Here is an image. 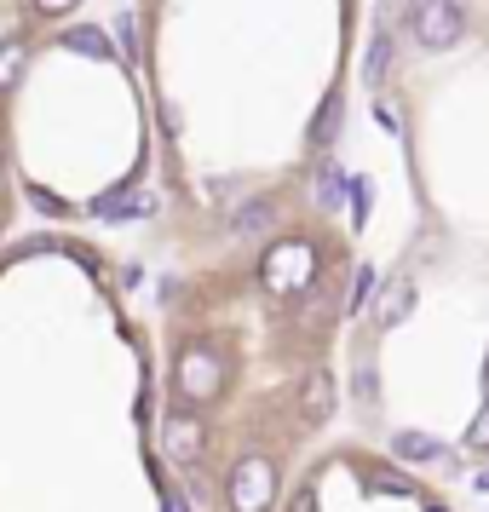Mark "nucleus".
Segmentation results:
<instances>
[{"label": "nucleus", "instance_id": "obj_1", "mask_svg": "<svg viewBox=\"0 0 489 512\" xmlns=\"http://www.w3.org/2000/svg\"><path fill=\"white\" fill-rule=\"evenodd\" d=\"M259 282L271 288V294H305L311 282H317V248L305 242V236H282V242H271L265 248V259H259Z\"/></svg>", "mask_w": 489, "mask_h": 512}, {"label": "nucleus", "instance_id": "obj_2", "mask_svg": "<svg viewBox=\"0 0 489 512\" xmlns=\"http://www.w3.org/2000/svg\"><path fill=\"white\" fill-rule=\"evenodd\" d=\"M173 386L185 403H213V397L225 392V357L208 346V340H190L179 351V369H173Z\"/></svg>", "mask_w": 489, "mask_h": 512}, {"label": "nucleus", "instance_id": "obj_3", "mask_svg": "<svg viewBox=\"0 0 489 512\" xmlns=\"http://www.w3.org/2000/svg\"><path fill=\"white\" fill-rule=\"evenodd\" d=\"M231 512H271L277 507V461L271 455H242L225 478Z\"/></svg>", "mask_w": 489, "mask_h": 512}, {"label": "nucleus", "instance_id": "obj_4", "mask_svg": "<svg viewBox=\"0 0 489 512\" xmlns=\"http://www.w3.org/2000/svg\"><path fill=\"white\" fill-rule=\"evenodd\" d=\"M409 35H415L426 52H449L466 35V12L455 0H415L409 12Z\"/></svg>", "mask_w": 489, "mask_h": 512}, {"label": "nucleus", "instance_id": "obj_5", "mask_svg": "<svg viewBox=\"0 0 489 512\" xmlns=\"http://www.w3.org/2000/svg\"><path fill=\"white\" fill-rule=\"evenodd\" d=\"M202 443H208V426H202L196 415H167L162 449L173 455V461H196V455H202Z\"/></svg>", "mask_w": 489, "mask_h": 512}, {"label": "nucleus", "instance_id": "obj_6", "mask_svg": "<svg viewBox=\"0 0 489 512\" xmlns=\"http://www.w3.org/2000/svg\"><path fill=\"white\" fill-rule=\"evenodd\" d=\"M392 455H397V461H409V466H438V461H443V466H455L449 455H443V443L432 438V432H415V426L392 438Z\"/></svg>", "mask_w": 489, "mask_h": 512}, {"label": "nucleus", "instance_id": "obj_7", "mask_svg": "<svg viewBox=\"0 0 489 512\" xmlns=\"http://www.w3.org/2000/svg\"><path fill=\"white\" fill-rule=\"evenodd\" d=\"M409 305H415V282H409V277L386 282V288H380V305H374V323H380V328H397L403 317H409Z\"/></svg>", "mask_w": 489, "mask_h": 512}, {"label": "nucleus", "instance_id": "obj_8", "mask_svg": "<svg viewBox=\"0 0 489 512\" xmlns=\"http://www.w3.org/2000/svg\"><path fill=\"white\" fill-rule=\"evenodd\" d=\"M64 52H81V58L110 64V58H116V41H110V29H98V24H75L70 35H64Z\"/></svg>", "mask_w": 489, "mask_h": 512}, {"label": "nucleus", "instance_id": "obj_9", "mask_svg": "<svg viewBox=\"0 0 489 512\" xmlns=\"http://www.w3.org/2000/svg\"><path fill=\"white\" fill-rule=\"evenodd\" d=\"M300 409H305V420H328V415H334V380H328V369H311V374H305Z\"/></svg>", "mask_w": 489, "mask_h": 512}, {"label": "nucleus", "instance_id": "obj_10", "mask_svg": "<svg viewBox=\"0 0 489 512\" xmlns=\"http://www.w3.org/2000/svg\"><path fill=\"white\" fill-rule=\"evenodd\" d=\"M346 196H351L346 167H340V162H323V167H317V208H328V213H334L340 202H346Z\"/></svg>", "mask_w": 489, "mask_h": 512}, {"label": "nucleus", "instance_id": "obj_11", "mask_svg": "<svg viewBox=\"0 0 489 512\" xmlns=\"http://www.w3.org/2000/svg\"><path fill=\"white\" fill-rule=\"evenodd\" d=\"M340 116H346V104H340V93H328L317 121H311V144H317V150H328V144L340 139Z\"/></svg>", "mask_w": 489, "mask_h": 512}, {"label": "nucleus", "instance_id": "obj_12", "mask_svg": "<svg viewBox=\"0 0 489 512\" xmlns=\"http://www.w3.org/2000/svg\"><path fill=\"white\" fill-rule=\"evenodd\" d=\"M363 75H369V87H386L392 81V35L380 29L369 41V58H363Z\"/></svg>", "mask_w": 489, "mask_h": 512}, {"label": "nucleus", "instance_id": "obj_13", "mask_svg": "<svg viewBox=\"0 0 489 512\" xmlns=\"http://www.w3.org/2000/svg\"><path fill=\"white\" fill-rule=\"evenodd\" d=\"M93 213L98 219H127V213H150V196H139V190H110V196H98L93 202Z\"/></svg>", "mask_w": 489, "mask_h": 512}, {"label": "nucleus", "instance_id": "obj_14", "mask_svg": "<svg viewBox=\"0 0 489 512\" xmlns=\"http://www.w3.org/2000/svg\"><path fill=\"white\" fill-rule=\"evenodd\" d=\"M24 70H29V47L24 41H6V47H0V93H12V87L24 81Z\"/></svg>", "mask_w": 489, "mask_h": 512}, {"label": "nucleus", "instance_id": "obj_15", "mask_svg": "<svg viewBox=\"0 0 489 512\" xmlns=\"http://www.w3.org/2000/svg\"><path fill=\"white\" fill-rule=\"evenodd\" d=\"M236 236H259V231H271L277 225V208L271 202H248V208H236Z\"/></svg>", "mask_w": 489, "mask_h": 512}, {"label": "nucleus", "instance_id": "obj_16", "mask_svg": "<svg viewBox=\"0 0 489 512\" xmlns=\"http://www.w3.org/2000/svg\"><path fill=\"white\" fill-rule=\"evenodd\" d=\"M374 265H357V282H351V311H369V300H374Z\"/></svg>", "mask_w": 489, "mask_h": 512}, {"label": "nucleus", "instance_id": "obj_17", "mask_svg": "<svg viewBox=\"0 0 489 512\" xmlns=\"http://www.w3.org/2000/svg\"><path fill=\"white\" fill-rule=\"evenodd\" d=\"M466 449H478V455H489V397H484V409L472 415V426H466Z\"/></svg>", "mask_w": 489, "mask_h": 512}, {"label": "nucleus", "instance_id": "obj_18", "mask_svg": "<svg viewBox=\"0 0 489 512\" xmlns=\"http://www.w3.org/2000/svg\"><path fill=\"white\" fill-rule=\"evenodd\" d=\"M369 489H380V495H415V484L397 478V472H369Z\"/></svg>", "mask_w": 489, "mask_h": 512}, {"label": "nucleus", "instance_id": "obj_19", "mask_svg": "<svg viewBox=\"0 0 489 512\" xmlns=\"http://www.w3.org/2000/svg\"><path fill=\"white\" fill-rule=\"evenodd\" d=\"M116 47L127 52V58H139V35H133V12H121V18H116Z\"/></svg>", "mask_w": 489, "mask_h": 512}, {"label": "nucleus", "instance_id": "obj_20", "mask_svg": "<svg viewBox=\"0 0 489 512\" xmlns=\"http://www.w3.org/2000/svg\"><path fill=\"white\" fill-rule=\"evenodd\" d=\"M357 397H363V403H374V397H380V380H374V363H363V369H357Z\"/></svg>", "mask_w": 489, "mask_h": 512}, {"label": "nucleus", "instance_id": "obj_21", "mask_svg": "<svg viewBox=\"0 0 489 512\" xmlns=\"http://www.w3.org/2000/svg\"><path fill=\"white\" fill-rule=\"evenodd\" d=\"M374 116H380V127H386V133H403V116H397V104L374 98Z\"/></svg>", "mask_w": 489, "mask_h": 512}, {"label": "nucleus", "instance_id": "obj_22", "mask_svg": "<svg viewBox=\"0 0 489 512\" xmlns=\"http://www.w3.org/2000/svg\"><path fill=\"white\" fill-rule=\"evenodd\" d=\"M29 202H35L41 213H70L64 202H58V196H52V190H41V185H29Z\"/></svg>", "mask_w": 489, "mask_h": 512}, {"label": "nucleus", "instance_id": "obj_23", "mask_svg": "<svg viewBox=\"0 0 489 512\" xmlns=\"http://www.w3.org/2000/svg\"><path fill=\"white\" fill-rule=\"evenodd\" d=\"M41 18H64V12H75V0H29Z\"/></svg>", "mask_w": 489, "mask_h": 512}, {"label": "nucleus", "instance_id": "obj_24", "mask_svg": "<svg viewBox=\"0 0 489 512\" xmlns=\"http://www.w3.org/2000/svg\"><path fill=\"white\" fill-rule=\"evenodd\" d=\"M288 512H317V489L305 484L300 495H294V507H288Z\"/></svg>", "mask_w": 489, "mask_h": 512}, {"label": "nucleus", "instance_id": "obj_25", "mask_svg": "<svg viewBox=\"0 0 489 512\" xmlns=\"http://www.w3.org/2000/svg\"><path fill=\"white\" fill-rule=\"evenodd\" d=\"M162 512H185V495H179V489H167V495H162Z\"/></svg>", "mask_w": 489, "mask_h": 512}, {"label": "nucleus", "instance_id": "obj_26", "mask_svg": "<svg viewBox=\"0 0 489 512\" xmlns=\"http://www.w3.org/2000/svg\"><path fill=\"white\" fill-rule=\"evenodd\" d=\"M478 489H489V466H484V472H478Z\"/></svg>", "mask_w": 489, "mask_h": 512}, {"label": "nucleus", "instance_id": "obj_27", "mask_svg": "<svg viewBox=\"0 0 489 512\" xmlns=\"http://www.w3.org/2000/svg\"><path fill=\"white\" fill-rule=\"evenodd\" d=\"M484 397H489V363H484Z\"/></svg>", "mask_w": 489, "mask_h": 512}, {"label": "nucleus", "instance_id": "obj_28", "mask_svg": "<svg viewBox=\"0 0 489 512\" xmlns=\"http://www.w3.org/2000/svg\"><path fill=\"white\" fill-rule=\"evenodd\" d=\"M426 512H443V507H426Z\"/></svg>", "mask_w": 489, "mask_h": 512}]
</instances>
